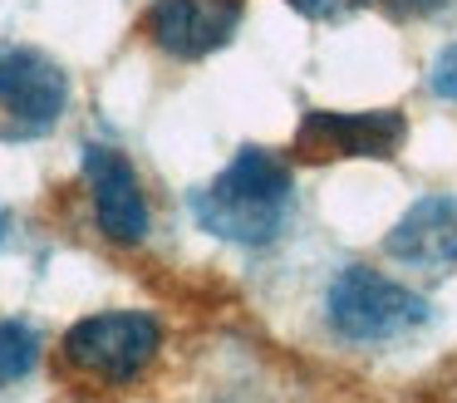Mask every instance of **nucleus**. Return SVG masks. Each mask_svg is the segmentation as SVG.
<instances>
[{
  "label": "nucleus",
  "mask_w": 457,
  "mask_h": 403,
  "mask_svg": "<svg viewBox=\"0 0 457 403\" xmlns=\"http://www.w3.org/2000/svg\"><path fill=\"white\" fill-rule=\"evenodd\" d=\"M84 177H89L99 231L109 236V241H119V246L148 241L153 212H148V197H143V182H138V172H133L129 157H123L119 147L89 143L84 147Z\"/></svg>",
  "instance_id": "nucleus-6"
},
{
  "label": "nucleus",
  "mask_w": 457,
  "mask_h": 403,
  "mask_svg": "<svg viewBox=\"0 0 457 403\" xmlns=\"http://www.w3.org/2000/svg\"><path fill=\"white\" fill-rule=\"evenodd\" d=\"M290 202H295L290 167L270 147H241L227 172H217V182L192 197V216L221 241L270 246L290 216Z\"/></svg>",
  "instance_id": "nucleus-1"
},
{
  "label": "nucleus",
  "mask_w": 457,
  "mask_h": 403,
  "mask_svg": "<svg viewBox=\"0 0 457 403\" xmlns=\"http://www.w3.org/2000/svg\"><path fill=\"white\" fill-rule=\"evenodd\" d=\"M70 104V74L45 49L0 39V113L11 118V138H40L60 123Z\"/></svg>",
  "instance_id": "nucleus-4"
},
{
  "label": "nucleus",
  "mask_w": 457,
  "mask_h": 403,
  "mask_svg": "<svg viewBox=\"0 0 457 403\" xmlns=\"http://www.w3.org/2000/svg\"><path fill=\"white\" fill-rule=\"evenodd\" d=\"M162 349V324L148 310H104L70 324L60 354L74 374L99 383H133L153 369Z\"/></svg>",
  "instance_id": "nucleus-3"
},
{
  "label": "nucleus",
  "mask_w": 457,
  "mask_h": 403,
  "mask_svg": "<svg viewBox=\"0 0 457 403\" xmlns=\"http://www.w3.org/2000/svg\"><path fill=\"white\" fill-rule=\"evenodd\" d=\"M428 88H433L437 98H447V104H457V45H447L443 55L433 59V69H428Z\"/></svg>",
  "instance_id": "nucleus-10"
},
{
  "label": "nucleus",
  "mask_w": 457,
  "mask_h": 403,
  "mask_svg": "<svg viewBox=\"0 0 457 403\" xmlns=\"http://www.w3.org/2000/svg\"><path fill=\"white\" fill-rule=\"evenodd\" d=\"M384 251L418 271H453L457 265V197H423L403 212V222L384 236Z\"/></svg>",
  "instance_id": "nucleus-8"
},
{
  "label": "nucleus",
  "mask_w": 457,
  "mask_h": 403,
  "mask_svg": "<svg viewBox=\"0 0 457 403\" xmlns=\"http://www.w3.org/2000/svg\"><path fill=\"white\" fill-rule=\"evenodd\" d=\"M241 25V0H153L143 29L172 59H207L231 45Z\"/></svg>",
  "instance_id": "nucleus-7"
},
{
  "label": "nucleus",
  "mask_w": 457,
  "mask_h": 403,
  "mask_svg": "<svg viewBox=\"0 0 457 403\" xmlns=\"http://www.w3.org/2000/svg\"><path fill=\"white\" fill-rule=\"evenodd\" d=\"M369 5L388 10V15H398V20H423V15H437V10H447L453 0H369Z\"/></svg>",
  "instance_id": "nucleus-12"
},
{
  "label": "nucleus",
  "mask_w": 457,
  "mask_h": 403,
  "mask_svg": "<svg viewBox=\"0 0 457 403\" xmlns=\"http://www.w3.org/2000/svg\"><path fill=\"white\" fill-rule=\"evenodd\" d=\"M40 364V334L25 320H0V393Z\"/></svg>",
  "instance_id": "nucleus-9"
},
{
  "label": "nucleus",
  "mask_w": 457,
  "mask_h": 403,
  "mask_svg": "<svg viewBox=\"0 0 457 403\" xmlns=\"http://www.w3.org/2000/svg\"><path fill=\"white\" fill-rule=\"evenodd\" d=\"M329 330L349 344H394L428 324V300L408 285L388 281V275L369 271V265H345L325 295Z\"/></svg>",
  "instance_id": "nucleus-2"
},
{
  "label": "nucleus",
  "mask_w": 457,
  "mask_h": 403,
  "mask_svg": "<svg viewBox=\"0 0 457 403\" xmlns=\"http://www.w3.org/2000/svg\"><path fill=\"white\" fill-rule=\"evenodd\" d=\"M5 231H11V216H5V206H0V241H5Z\"/></svg>",
  "instance_id": "nucleus-13"
},
{
  "label": "nucleus",
  "mask_w": 457,
  "mask_h": 403,
  "mask_svg": "<svg viewBox=\"0 0 457 403\" xmlns=\"http://www.w3.org/2000/svg\"><path fill=\"white\" fill-rule=\"evenodd\" d=\"M286 5L300 10L305 20H320V25H325V20H345L359 0H286Z\"/></svg>",
  "instance_id": "nucleus-11"
},
{
  "label": "nucleus",
  "mask_w": 457,
  "mask_h": 403,
  "mask_svg": "<svg viewBox=\"0 0 457 403\" xmlns=\"http://www.w3.org/2000/svg\"><path fill=\"white\" fill-rule=\"evenodd\" d=\"M408 143V118L398 108H364V113H329L315 108L295 128V157L335 163V157H398Z\"/></svg>",
  "instance_id": "nucleus-5"
}]
</instances>
